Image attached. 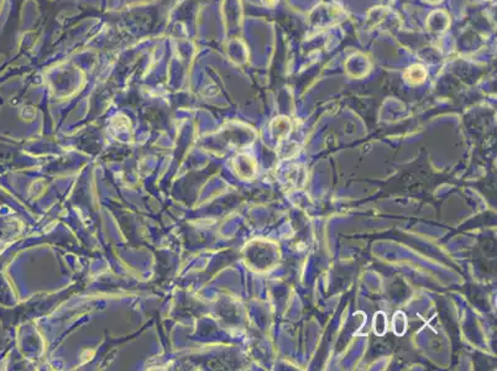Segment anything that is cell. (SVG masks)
Returning a JSON list of instances; mask_svg holds the SVG:
<instances>
[{"instance_id": "cell-2", "label": "cell", "mask_w": 497, "mask_h": 371, "mask_svg": "<svg viewBox=\"0 0 497 371\" xmlns=\"http://www.w3.org/2000/svg\"><path fill=\"white\" fill-rule=\"evenodd\" d=\"M372 327H374V333L380 336H382L387 332V317L382 311L375 313Z\"/></svg>"}, {"instance_id": "cell-3", "label": "cell", "mask_w": 497, "mask_h": 371, "mask_svg": "<svg viewBox=\"0 0 497 371\" xmlns=\"http://www.w3.org/2000/svg\"><path fill=\"white\" fill-rule=\"evenodd\" d=\"M392 326H393V332H395L397 335H403L407 331V318L406 315L401 311L395 313L392 320Z\"/></svg>"}, {"instance_id": "cell-1", "label": "cell", "mask_w": 497, "mask_h": 371, "mask_svg": "<svg viewBox=\"0 0 497 371\" xmlns=\"http://www.w3.org/2000/svg\"><path fill=\"white\" fill-rule=\"evenodd\" d=\"M425 75H427V73H425V70L423 68V66L413 65L406 71V73H405V78H406V81L409 82V83L417 84L424 81Z\"/></svg>"}]
</instances>
